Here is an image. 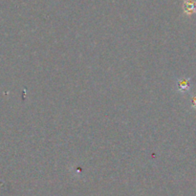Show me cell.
<instances>
[{
    "label": "cell",
    "instance_id": "2",
    "mask_svg": "<svg viewBox=\"0 0 196 196\" xmlns=\"http://www.w3.org/2000/svg\"><path fill=\"white\" fill-rule=\"evenodd\" d=\"M178 87L179 90L181 91H187L190 88V83H188V80H182L178 82Z\"/></svg>",
    "mask_w": 196,
    "mask_h": 196
},
{
    "label": "cell",
    "instance_id": "3",
    "mask_svg": "<svg viewBox=\"0 0 196 196\" xmlns=\"http://www.w3.org/2000/svg\"><path fill=\"white\" fill-rule=\"evenodd\" d=\"M193 105H194V106H196V98H194V99H193Z\"/></svg>",
    "mask_w": 196,
    "mask_h": 196
},
{
    "label": "cell",
    "instance_id": "1",
    "mask_svg": "<svg viewBox=\"0 0 196 196\" xmlns=\"http://www.w3.org/2000/svg\"><path fill=\"white\" fill-rule=\"evenodd\" d=\"M184 9H185V12H186V13H194L195 10H196V6H195L194 2H192V1H187V2H185Z\"/></svg>",
    "mask_w": 196,
    "mask_h": 196
}]
</instances>
